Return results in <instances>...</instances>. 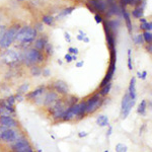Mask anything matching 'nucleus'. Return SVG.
<instances>
[{"instance_id":"1","label":"nucleus","mask_w":152,"mask_h":152,"mask_svg":"<svg viewBox=\"0 0 152 152\" xmlns=\"http://www.w3.org/2000/svg\"><path fill=\"white\" fill-rule=\"evenodd\" d=\"M37 37V31L35 28L31 26H23L18 29L15 37V41L20 43L21 45H28L35 41Z\"/></svg>"},{"instance_id":"2","label":"nucleus","mask_w":152,"mask_h":152,"mask_svg":"<svg viewBox=\"0 0 152 152\" xmlns=\"http://www.w3.org/2000/svg\"><path fill=\"white\" fill-rule=\"evenodd\" d=\"M23 60L28 66H34L38 63L43 62L44 56L40 51H38L37 49H31L23 53Z\"/></svg>"},{"instance_id":"3","label":"nucleus","mask_w":152,"mask_h":152,"mask_svg":"<svg viewBox=\"0 0 152 152\" xmlns=\"http://www.w3.org/2000/svg\"><path fill=\"white\" fill-rule=\"evenodd\" d=\"M19 28H20V26L16 24V26H13L9 29H6L3 39H2L1 43H0V47L3 49H7L8 47H10L11 44L15 41L16 34H18Z\"/></svg>"},{"instance_id":"4","label":"nucleus","mask_w":152,"mask_h":152,"mask_svg":"<svg viewBox=\"0 0 152 152\" xmlns=\"http://www.w3.org/2000/svg\"><path fill=\"white\" fill-rule=\"evenodd\" d=\"M102 104H104V99L99 94H95L94 95H92L91 97H89L86 100V115L94 114L102 107Z\"/></svg>"},{"instance_id":"5","label":"nucleus","mask_w":152,"mask_h":152,"mask_svg":"<svg viewBox=\"0 0 152 152\" xmlns=\"http://www.w3.org/2000/svg\"><path fill=\"white\" fill-rule=\"evenodd\" d=\"M135 104H136V100L130 99L128 92H126V94H124L123 99H122V102H121V119L125 120L129 116V114L131 113Z\"/></svg>"},{"instance_id":"6","label":"nucleus","mask_w":152,"mask_h":152,"mask_svg":"<svg viewBox=\"0 0 152 152\" xmlns=\"http://www.w3.org/2000/svg\"><path fill=\"white\" fill-rule=\"evenodd\" d=\"M18 137V133L15 129H6L0 126V141L4 143H12Z\"/></svg>"},{"instance_id":"7","label":"nucleus","mask_w":152,"mask_h":152,"mask_svg":"<svg viewBox=\"0 0 152 152\" xmlns=\"http://www.w3.org/2000/svg\"><path fill=\"white\" fill-rule=\"evenodd\" d=\"M28 146H31L29 141L24 136H20L18 137V139L11 143V150L13 152L23 151L26 148H28Z\"/></svg>"},{"instance_id":"8","label":"nucleus","mask_w":152,"mask_h":152,"mask_svg":"<svg viewBox=\"0 0 152 152\" xmlns=\"http://www.w3.org/2000/svg\"><path fill=\"white\" fill-rule=\"evenodd\" d=\"M78 113H79V104H75L73 105H70L66 109L62 117V121L64 122H69L71 120L76 119L78 116Z\"/></svg>"},{"instance_id":"9","label":"nucleus","mask_w":152,"mask_h":152,"mask_svg":"<svg viewBox=\"0 0 152 152\" xmlns=\"http://www.w3.org/2000/svg\"><path fill=\"white\" fill-rule=\"evenodd\" d=\"M0 126L6 129H15L18 127V122L12 116H0Z\"/></svg>"},{"instance_id":"10","label":"nucleus","mask_w":152,"mask_h":152,"mask_svg":"<svg viewBox=\"0 0 152 152\" xmlns=\"http://www.w3.org/2000/svg\"><path fill=\"white\" fill-rule=\"evenodd\" d=\"M53 87L58 94L67 95L68 92H69L68 84L65 81H63V80H56V81L53 83Z\"/></svg>"},{"instance_id":"11","label":"nucleus","mask_w":152,"mask_h":152,"mask_svg":"<svg viewBox=\"0 0 152 152\" xmlns=\"http://www.w3.org/2000/svg\"><path fill=\"white\" fill-rule=\"evenodd\" d=\"M59 99V94L55 90H51V91L46 92L45 96L43 99V104L45 107H50L54 102H56Z\"/></svg>"},{"instance_id":"12","label":"nucleus","mask_w":152,"mask_h":152,"mask_svg":"<svg viewBox=\"0 0 152 152\" xmlns=\"http://www.w3.org/2000/svg\"><path fill=\"white\" fill-rule=\"evenodd\" d=\"M45 86H40L38 88H36L35 90H33V91L28 92V94H26V97L28 99H39V97H41L42 95L45 94Z\"/></svg>"},{"instance_id":"13","label":"nucleus","mask_w":152,"mask_h":152,"mask_svg":"<svg viewBox=\"0 0 152 152\" xmlns=\"http://www.w3.org/2000/svg\"><path fill=\"white\" fill-rule=\"evenodd\" d=\"M88 4H91L92 8L99 12H104L105 7H107V3H105L104 0H90Z\"/></svg>"},{"instance_id":"14","label":"nucleus","mask_w":152,"mask_h":152,"mask_svg":"<svg viewBox=\"0 0 152 152\" xmlns=\"http://www.w3.org/2000/svg\"><path fill=\"white\" fill-rule=\"evenodd\" d=\"M127 92H128L130 99L136 100L137 92H136V78H135V77H132L131 80H130V84H129L128 91H127Z\"/></svg>"},{"instance_id":"15","label":"nucleus","mask_w":152,"mask_h":152,"mask_svg":"<svg viewBox=\"0 0 152 152\" xmlns=\"http://www.w3.org/2000/svg\"><path fill=\"white\" fill-rule=\"evenodd\" d=\"M85 115H86V100L81 102L79 104V113H78V116L76 119L81 120L85 117Z\"/></svg>"},{"instance_id":"16","label":"nucleus","mask_w":152,"mask_h":152,"mask_svg":"<svg viewBox=\"0 0 152 152\" xmlns=\"http://www.w3.org/2000/svg\"><path fill=\"white\" fill-rule=\"evenodd\" d=\"M122 14H123V16H124V19H125V21H126V26H127V28H128L129 31L132 33V23H131V18H130V14L127 12V10L124 7L122 8Z\"/></svg>"},{"instance_id":"17","label":"nucleus","mask_w":152,"mask_h":152,"mask_svg":"<svg viewBox=\"0 0 152 152\" xmlns=\"http://www.w3.org/2000/svg\"><path fill=\"white\" fill-rule=\"evenodd\" d=\"M46 45H47V40H44L43 38L39 39V40L36 41L35 43V49H37L38 51H43L44 49H45Z\"/></svg>"},{"instance_id":"18","label":"nucleus","mask_w":152,"mask_h":152,"mask_svg":"<svg viewBox=\"0 0 152 152\" xmlns=\"http://www.w3.org/2000/svg\"><path fill=\"white\" fill-rule=\"evenodd\" d=\"M111 89H112V83L110 82V83H107V85H104V87L100 88V90H99V94L100 95H102V97H104V96H107V95L110 94Z\"/></svg>"},{"instance_id":"19","label":"nucleus","mask_w":152,"mask_h":152,"mask_svg":"<svg viewBox=\"0 0 152 152\" xmlns=\"http://www.w3.org/2000/svg\"><path fill=\"white\" fill-rule=\"evenodd\" d=\"M146 110H147V102L146 99H143L140 102V104L138 105V109H137V113L140 115H145L146 114Z\"/></svg>"},{"instance_id":"20","label":"nucleus","mask_w":152,"mask_h":152,"mask_svg":"<svg viewBox=\"0 0 152 152\" xmlns=\"http://www.w3.org/2000/svg\"><path fill=\"white\" fill-rule=\"evenodd\" d=\"M6 60L8 61H16L18 60V54L15 51H8L6 54Z\"/></svg>"},{"instance_id":"21","label":"nucleus","mask_w":152,"mask_h":152,"mask_svg":"<svg viewBox=\"0 0 152 152\" xmlns=\"http://www.w3.org/2000/svg\"><path fill=\"white\" fill-rule=\"evenodd\" d=\"M132 15H133L134 18H141L142 15H143V8L139 6L138 8L134 9V10L132 11Z\"/></svg>"},{"instance_id":"22","label":"nucleus","mask_w":152,"mask_h":152,"mask_svg":"<svg viewBox=\"0 0 152 152\" xmlns=\"http://www.w3.org/2000/svg\"><path fill=\"white\" fill-rule=\"evenodd\" d=\"M42 23L47 24V26H52L54 23V18L51 15H45L42 18Z\"/></svg>"},{"instance_id":"23","label":"nucleus","mask_w":152,"mask_h":152,"mask_svg":"<svg viewBox=\"0 0 152 152\" xmlns=\"http://www.w3.org/2000/svg\"><path fill=\"white\" fill-rule=\"evenodd\" d=\"M28 88H29V84L28 83H23L21 84L20 86L18 87V94H24L28 91Z\"/></svg>"},{"instance_id":"24","label":"nucleus","mask_w":152,"mask_h":152,"mask_svg":"<svg viewBox=\"0 0 152 152\" xmlns=\"http://www.w3.org/2000/svg\"><path fill=\"white\" fill-rule=\"evenodd\" d=\"M115 149H116V152H127L128 151V147L123 143H118Z\"/></svg>"},{"instance_id":"25","label":"nucleus","mask_w":152,"mask_h":152,"mask_svg":"<svg viewBox=\"0 0 152 152\" xmlns=\"http://www.w3.org/2000/svg\"><path fill=\"white\" fill-rule=\"evenodd\" d=\"M41 73H42V69L40 67H38V66L34 65L33 67L31 68V74L33 76H39V75H41Z\"/></svg>"},{"instance_id":"26","label":"nucleus","mask_w":152,"mask_h":152,"mask_svg":"<svg viewBox=\"0 0 152 152\" xmlns=\"http://www.w3.org/2000/svg\"><path fill=\"white\" fill-rule=\"evenodd\" d=\"M142 36H143L144 42H146V43H148V44H151V42H152V34H151V31H144V34Z\"/></svg>"},{"instance_id":"27","label":"nucleus","mask_w":152,"mask_h":152,"mask_svg":"<svg viewBox=\"0 0 152 152\" xmlns=\"http://www.w3.org/2000/svg\"><path fill=\"white\" fill-rule=\"evenodd\" d=\"M141 28L142 29H144L145 31H151V29H152V23H150V21H146V23H142L141 24Z\"/></svg>"},{"instance_id":"28","label":"nucleus","mask_w":152,"mask_h":152,"mask_svg":"<svg viewBox=\"0 0 152 152\" xmlns=\"http://www.w3.org/2000/svg\"><path fill=\"white\" fill-rule=\"evenodd\" d=\"M118 11H119V8L117 7L116 4H113V5L111 6V8H110V11L107 13V16L109 15V16H111L113 15V14H116L118 13Z\"/></svg>"},{"instance_id":"29","label":"nucleus","mask_w":152,"mask_h":152,"mask_svg":"<svg viewBox=\"0 0 152 152\" xmlns=\"http://www.w3.org/2000/svg\"><path fill=\"white\" fill-rule=\"evenodd\" d=\"M134 42H135V44H136V45H142V44L144 43L143 36H142V35H137L134 38Z\"/></svg>"},{"instance_id":"30","label":"nucleus","mask_w":152,"mask_h":152,"mask_svg":"<svg viewBox=\"0 0 152 152\" xmlns=\"http://www.w3.org/2000/svg\"><path fill=\"white\" fill-rule=\"evenodd\" d=\"M109 122H110L109 118H107V116H104V118L100 121V123L99 124V127H107V126H109Z\"/></svg>"},{"instance_id":"31","label":"nucleus","mask_w":152,"mask_h":152,"mask_svg":"<svg viewBox=\"0 0 152 152\" xmlns=\"http://www.w3.org/2000/svg\"><path fill=\"white\" fill-rule=\"evenodd\" d=\"M128 68H129V70H133L132 58H131V49H129V50H128Z\"/></svg>"},{"instance_id":"32","label":"nucleus","mask_w":152,"mask_h":152,"mask_svg":"<svg viewBox=\"0 0 152 152\" xmlns=\"http://www.w3.org/2000/svg\"><path fill=\"white\" fill-rule=\"evenodd\" d=\"M5 100H6L7 102H8L9 104H11V105H14V104H15V102H16L15 96H14V95H10V96L7 97Z\"/></svg>"},{"instance_id":"33","label":"nucleus","mask_w":152,"mask_h":152,"mask_svg":"<svg viewBox=\"0 0 152 152\" xmlns=\"http://www.w3.org/2000/svg\"><path fill=\"white\" fill-rule=\"evenodd\" d=\"M5 31H6L5 26H0V43H1L2 39H3V37H4V34H5Z\"/></svg>"},{"instance_id":"34","label":"nucleus","mask_w":152,"mask_h":152,"mask_svg":"<svg viewBox=\"0 0 152 152\" xmlns=\"http://www.w3.org/2000/svg\"><path fill=\"white\" fill-rule=\"evenodd\" d=\"M73 10H74V7H69V8H66L62 14L63 15H67V14H70Z\"/></svg>"},{"instance_id":"35","label":"nucleus","mask_w":152,"mask_h":152,"mask_svg":"<svg viewBox=\"0 0 152 152\" xmlns=\"http://www.w3.org/2000/svg\"><path fill=\"white\" fill-rule=\"evenodd\" d=\"M94 19H95V23H102V15H99V14H95Z\"/></svg>"},{"instance_id":"36","label":"nucleus","mask_w":152,"mask_h":152,"mask_svg":"<svg viewBox=\"0 0 152 152\" xmlns=\"http://www.w3.org/2000/svg\"><path fill=\"white\" fill-rule=\"evenodd\" d=\"M68 52H69V54H75V55H77V54H78V49L70 47L69 49H68Z\"/></svg>"},{"instance_id":"37","label":"nucleus","mask_w":152,"mask_h":152,"mask_svg":"<svg viewBox=\"0 0 152 152\" xmlns=\"http://www.w3.org/2000/svg\"><path fill=\"white\" fill-rule=\"evenodd\" d=\"M134 0H121V4L124 6L128 5V4H132V2H133Z\"/></svg>"},{"instance_id":"38","label":"nucleus","mask_w":152,"mask_h":152,"mask_svg":"<svg viewBox=\"0 0 152 152\" xmlns=\"http://www.w3.org/2000/svg\"><path fill=\"white\" fill-rule=\"evenodd\" d=\"M45 48H46V51H47L48 55H50V54H52V53H53V52H52V47H51L50 44H47Z\"/></svg>"},{"instance_id":"39","label":"nucleus","mask_w":152,"mask_h":152,"mask_svg":"<svg viewBox=\"0 0 152 152\" xmlns=\"http://www.w3.org/2000/svg\"><path fill=\"white\" fill-rule=\"evenodd\" d=\"M65 60L67 63H70L71 61H72V56H71V54H66L65 55Z\"/></svg>"},{"instance_id":"40","label":"nucleus","mask_w":152,"mask_h":152,"mask_svg":"<svg viewBox=\"0 0 152 152\" xmlns=\"http://www.w3.org/2000/svg\"><path fill=\"white\" fill-rule=\"evenodd\" d=\"M42 73H43V75H44V76H46V77H47V76H49V75L51 74L50 70H49L48 68H46V69H44L43 71H42Z\"/></svg>"},{"instance_id":"41","label":"nucleus","mask_w":152,"mask_h":152,"mask_svg":"<svg viewBox=\"0 0 152 152\" xmlns=\"http://www.w3.org/2000/svg\"><path fill=\"white\" fill-rule=\"evenodd\" d=\"M18 152H35V150H34L33 147H31V146H28V148L24 149V150H23V151H18Z\"/></svg>"},{"instance_id":"42","label":"nucleus","mask_w":152,"mask_h":152,"mask_svg":"<svg viewBox=\"0 0 152 152\" xmlns=\"http://www.w3.org/2000/svg\"><path fill=\"white\" fill-rule=\"evenodd\" d=\"M64 37H65V40L68 42V43H70L71 42V38H70V35L68 33H65L64 34Z\"/></svg>"},{"instance_id":"43","label":"nucleus","mask_w":152,"mask_h":152,"mask_svg":"<svg viewBox=\"0 0 152 152\" xmlns=\"http://www.w3.org/2000/svg\"><path fill=\"white\" fill-rule=\"evenodd\" d=\"M35 29H36V31H43L44 28H43V26H42L41 23H38V24H37V26H36Z\"/></svg>"},{"instance_id":"44","label":"nucleus","mask_w":152,"mask_h":152,"mask_svg":"<svg viewBox=\"0 0 152 152\" xmlns=\"http://www.w3.org/2000/svg\"><path fill=\"white\" fill-rule=\"evenodd\" d=\"M86 136H87L86 132H80V133H78V137L79 138H83V137H86Z\"/></svg>"},{"instance_id":"45","label":"nucleus","mask_w":152,"mask_h":152,"mask_svg":"<svg viewBox=\"0 0 152 152\" xmlns=\"http://www.w3.org/2000/svg\"><path fill=\"white\" fill-rule=\"evenodd\" d=\"M146 76H147V72H146V71H143V72H141V79L145 80L146 79Z\"/></svg>"},{"instance_id":"46","label":"nucleus","mask_w":152,"mask_h":152,"mask_svg":"<svg viewBox=\"0 0 152 152\" xmlns=\"http://www.w3.org/2000/svg\"><path fill=\"white\" fill-rule=\"evenodd\" d=\"M83 64H84V62H83V61H80V62H77V63H76V67H77V68H80V67H82Z\"/></svg>"},{"instance_id":"47","label":"nucleus","mask_w":152,"mask_h":152,"mask_svg":"<svg viewBox=\"0 0 152 152\" xmlns=\"http://www.w3.org/2000/svg\"><path fill=\"white\" fill-rule=\"evenodd\" d=\"M147 51H148L149 53H151V51H152V46H151V44H148V46H147Z\"/></svg>"},{"instance_id":"48","label":"nucleus","mask_w":152,"mask_h":152,"mask_svg":"<svg viewBox=\"0 0 152 152\" xmlns=\"http://www.w3.org/2000/svg\"><path fill=\"white\" fill-rule=\"evenodd\" d=\"M83 38H84V37H82V36H80V35H78L77 37H76V39H77L78 41H83Z\"/></svg>"},{"instance_id":"49","label":"nucleus","mask_w":152,"mask_h":152,"mask_svg":"<svg viewBox=\"0 0 152 152\" xmlns=\"http://www.w3.org/2000/svg\"><path fill=\"white\" fill-rule=\"evenodd\" d=\"M79 35H80V36H82V37H86V34L83 33V31H81V29H80V31H79Z\"/></svg>"},{"instance_id":"50","label":"nucleus","mask_w":152,"mask_h":152,"mask_svg":"<svg viewBox=\"0 0 152 152\" xmlns=\"http://www.w3.org/2000/svg\"><path fill=\"white\" fill-rule=\"evenodd\" d=\"M83 42H84V43H88V42H89V39L86 38V37H84V38H83Z\"/></svg>"},{"instance_id":"51","label":"nucleus","mask_w":152,"mask_h":152,"mask_svg":"<svg viewBox=\"0 0 152 152\" xmlns=\"http://www.w3.org/2000/svg\"><path fill=\"white\" fill-rule=\"evenodd\" d=\"M112 127H110V129H109V132H107V136H110V135L112 134Z\"/></svg>"},{"instance_id":"52","label":"nucleus","mask_w":152,"mask_h":152,"mask_svg":"<svg viewBox=\"0 0 152 152\" xmlns=\"http://www.w3.org/2000/svg\"><path fill=\"white\" fill-rule=\"evenodd\" d=\"M140 21H141V23H146V21H147V20H146V19H145V18H140Z\"/></svg>"},{"instance_id":"53","label":"nucleus","mask_w":152,"mask_h":152,"mask_svg":"<svg viewBox=\"0 0 152 152\" xmlns=\"http://www.w3.org/2000/svg\"><path fill=\"white\" fill-rule=\"evenodd\" d=\"M137 76H138L139 78H141V72H140V71H138V72H137Z\"/></svg>"},{"instance_id":"54","label":"nucleus","mask_w":152,"mask_h":152,"mask_svg":"<svg viewBox=\"0 0 152 152\" xmlns=\"http://www.w3.org/2000/svg\"><path fill=\"white\" fill-rule=\"evenodd\" d=\"M72 60H77V57H76V55L75 56H72Z\"/></svg>"},{"instance_id":"55","label":"nucleus","mask_w":152,"mask_h":152,"mask_svg":"<svg viewBox=\"0 0 152 152\" xmlns=\"http://www.w3.org/2000/svg\"><path fill=\"white\" fill-rule=\"evenodd\" d=\"M104 152H109V151H107V150H105V151H104Z\"/></svg>"}]
</instances>
